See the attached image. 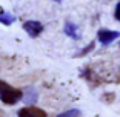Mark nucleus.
<instances>
[{"label":"nucleus","mask_w":120,"mask_h":117,"mask_svg":"<svg viewBox=\"0 0 120 117\" xmlns=\"http://www.w3.org/2000/svg\"><path fill=\"white\" fill-rule=\"evenodd\" d=\"M65 32H66L69 37H72L74 40L79 39V34H77V26L72 25V23H66L65 25Z\"/></svg>","instance_id":"5"},{"label":"nucleus","mask_w":120,"mask_h":117,"mask_svg":"<svg viewBox=\"0 0 120 117\" xmlns=\"http://www.w3.org/2000/svg\"><path fill=\"white\" fill-rule=\"evenodd\" d=\"M12 20H14V19L11 17V15H8V14L0 15V22H3V23H6V25H9V23H11Z\"/></svg>","instance_id":"7"},{"label":"nucleus","mask_w":120,"mask_h":117,"mask_svg":"<svg viewBox=\"0 0 120 117\" xmlns=\"http://www.w3.org/2000/svg\"><path fill=\"white\" fill-rule=\"evenodd\" d=\"M23 28H25V31L28 32L31 37H37L40 32L43 31V25L40 22H35V20H29V22H26V23H23Z\"/></svg>","instance_id":"2"},{"label":"nucleus","mask_w":120,"mask_h":117,"mask_svg":"<svg viewBox=\"0 0 120 117\" xmlns=\"http://www.w3.org/2000/svg\"><path fill=\"white\" fill-rule=\"evenodd\" d=\"M114 15H116L117 20H120V3L116 6V12H114Z\"/></svg>","instance_id":"8"},{"label":"nucleus","mask_w":120,"mask_h":117,"mask_svg":"<svg viewBox=\"0 0 120 117\" xmlns=\"http://www.w3.org/2000/svg\"><path fill=\"white\" fill-rule=\"evenodd\" d=\"M56 2H60V0H56Z\"/></svg>","instance_id":"9"},{"label":"nucleus","mask_w":120,"mask_h":117,"mask_svg":"<svg viewBox=\"0 0 120 117\" xmlns=\"http://www.w3.org/2000/svg\"><path fill=\"white\" fill-rule=\"evenodd\" d=\"M117 37H119V32L117 31H109V29H100L99 31V40L103 45L111 43L112 40H116Z\"/></svg>","instance_id":"4"},{"label":"nucleus","mask_w":120,"mask_h":117,"mask_svg":"<svg viewBox=\"0 0 120 117\" xmlns=\"http://www.w3.org/2000/svg\"><path fill=\"white\" fill-rule=\"evenodd\" d=\"M19 117H46V114L35 106H26L19 111Z\"/></svg>","instance_id":"3"},{"label":"nucleus","mask_w":120,"mask_h":117,"mask_svg":"<svg viewBox=\"0 0 120 117\" xmlns=\"http://www.w3.org/2000/svg\"><path fill=\"white\" fill-rule=\"evenodd\" d=\"M22 91L14 86L8 85L6 82L0 80V100L5 103V105H15L19 100L22 99Z\"/></svg>","instance_id":"1"},{"label":"nucleus","mask_w":120,"mask_h":117,"mask_svg":"<svg viewBox=\"0 0 120 117\" xmlns=\"http://www.w3.org/2000/svg\"><path fill=\"white\" fill-rule=\"evenodd\" d=\"M79 116H80V111L79 109H69V111H66V113H62L57 117H79Z\"/></svg>","instance_id":"6"}]
</instances>
